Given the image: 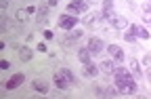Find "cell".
Segmentation results:
<instances>
[{"label":"cell","instance_id":"4316f807","mask_svg":"<svg viewBox=\"0 0 151 99\" xmlns=\"http://www.w3.org/2000/svg\"><path fill=\"white\" fill-rule=\"evenodd\" d=\"M143 63H145V66H151V53H147V55L143 57Z\"/></svg>","mask_w":151,"mask_h":99},{"label":"cell","instance_id":"277c9868","mask_svg":"<svg viewBox=\"0 0 151 99\" xmlns=\"http://www.w3.org/2000/svg\"><path fill=\"white\" fill-rule=\"evenodd\" d=\"M105 49H107V44L101 40L99 36H90L88 38V51L92 55H101V51H105Z\"/></svg>","mask_w":151,"mask_h":99},{"label":"cell","instance_id":"4dcf8cb0","mask_svg":"<svg viewBox=\"0 0 151 99\" xmlns=\"http://www.w3.org/2000/svg\"><path fill=\"white\" fill-rule=\"evenodd\" d=\"M86 2H92V0H86Z\"/></svg>","mask_w":151,"mask_h":99},{"label":"cell","instance_id":"83f0119b","mask_svg":"<svg viewBox=\"0 0 151 99\" xmlns=\"http://www.w3.org/2000/svg\"><path fill=\"white\" fill-rule=\"evenodd\" d=\"M46 4H48L50 9H55L57 4H59V0H46Z\"/></svg>","mask_w":151,"mask_h":99},{"label":"cell","instance_id":"cb8c5ba5","mask_svg":"<svg viewBox=\"0 0 151 99\" xmlns=\"http://www.w3.org/2000/svg\"><path fill=\"white\" fill-rule=\"evenodd\" d=\"M44 40H52V38H55V34H52V30H44Z\"/></svg>","mask_w":151,"mask_h":99},{"label":"cell","instance_id":"8992f818","mask_svg":"<svg viewBox=\"0 0 151 99\" xmlns=\"http://www.w3.org/2000/svg\"><path fill=\"white\" fill-rule=\"evenodd\" d=\"M101 21H103V15L101 13H88L86 19H84V25L90 28V30H97L101 25Z\"/></svg>","mask_w":151,"mask_h":99},{"label":"cell","instance_id":"3957f363","mask_svg":"<svg viewBox=\"0 0 151 99\" xmlns=\"http://www.w3.org/2000/svg\"><path fill=\"white\" fill-rule=\"evenodd\" d=\"M76 23H78V19H76L71 13H67V11L59 17V28H61V30H65V32L73 30V28H76Z\"/></svg>","mask_w":151,"mask_h":99},{"label":"cell","instance_id":"4fadbf2b","mask_svg":"<svg viewBox=\"0 0 151 99\" xmlns=\"http://www.w3.org/2000/svg\"><path fill=\"white\" fill-rule=\"evenodd\" d=\"M84 36V32L82 30H69L67 32V36H65V40H63V44H71V42H76V40H80V38Z\"/></svg>","mask_w":151,"mask_h":99},{"label":"cell","instance_id":"9c48e42d","mask_svg":"<svg viewBox=\"0 0 151 99\" xmlns=\"http://www.w3.org/2000/svg\"><path fill=\"white\" fill-rule=\"evenodd\" d=\"M109 23H111V28H116V30H124V28H128L126 17H124V15H118V13L109 19Z\"/></svg>","mask_w":151,"mask_h":99},{"label":"cell","instance_id":"5bb4252c","mask_svg":"<svg viewBox=\"0 0 151 99\" xmlns=\"http://www.w3.org/2000/svg\"><path fill=\"white\" fill-rule=\"evenodd\" d=\"M32 89L36 91V93H40V95H46L50 89H48V84L44 82V80H32Z\"/></svg>","mask_w":151,"mask_h":99},{"label":"cell","instance_id":"2e32d148","mask_svg":"<svg viewBox=\"0 0 151 99\" xmlns=\"http://www.w3.org/2000/svg\"><path fill=\"white\" fill-rule=\"evenodd\" d=\"M90 57H92V53L88 51V47L78 51V59H80V63H82V66H84V63H90Z\"/></svg>","mask_w":151,"mask_h":99},{"label":"cell","instance_id":"d4e9b609","mask_svg":"<svg viewBox=\"0 0 151 99\" xmlns=\"http://www.w3.org/2000/svg\"><path fill=\"white\" fill-rule=\"evenodd\" d=\"M25 11H27L29 15H36V13H38V7H34V4H29V7H25Z\"/></svg>","mask_w":151,"mask_h":99},{"label":"cell","instance_id":"ffe728a7","mask_svg":"<svg viewBox=\"0 0 151 99\" xmlns=\"http://www.w3.org/2000/svg\"><path fill=\"white\" fill-rule=\"evenodd\" d=\"M141 19H143L145 25H151V4H145L143 7V17Z\"/></svg>","mask_w":151,"mask_h":99},{"label":"cell","instance_id":"f1b7e54d","mask_svg":"<svg viewBox=\"0 0 151 99\" xmlns=\"http://www.w3.org/2000/svg\"><path fill=\"white\" fill-rule=\"evenodd\" d=\"M9 66H11V63L6 61V59H2V61H0V68H2V70H9Z\"/></svg>","mask_w":151,"mask_h":99},{"label":"cell","instance_id":"7a4b0ae2","mask_svg":"<svg viewBox=\"0 0 151 99\" xmlns=\"http://www.w3.org/2000/svg\"><path fill=\"white\" fill-rule=\"evenodd\" d=\"M67 13L84 15V13H88V2H84V0H71V2H67Z\"/></svg>","mask_w":151,"mask_h":99},{"label":"cell","instance_id":"603a6c76","mask_svg":"<svg viewBox=\"0 0 151 99\" xmlns=\"http://www.w3.org/2000/svg\"><path fill=\"white\" fill-rule=\"evenodd\" d=\"M139 38H143V40H149V38H151L149 30H145V28H139Z\"/></svg>","mask_w":151,"mask_h":99},{"label":"cell","instance_id":"e0dca14e","mask_svg":"<svg viewBox=\"0 0 151 99\" xmlns=\"http://www.w3.org/2000/svg\"><path fill=\"white\" fill-rule=\"evenodd\" d=\"M99 68H101V72H103V74H107V76L116 72V66H113V61H109V59L101 61V66H99Z\"/></svg>","mask_w":151,"mask_h":99},{"label":"cell","instance_id":"44dd1931","mask_svg":"<svg viewBox=\"0 0 151 99\" xmlns=\"http://www.w3.org/2000/svg\"><path fill=\"white\" fill-rule=\"evenodd\" d=\"M59 72H61V74H63V76L67 78V80H69V84H71V87H73L76 82H78V80H76V76H73V72H71L69 68H61Z\"/></svg>","mask_w":151,"mask_h":99},{"label":"cell","instance_id":"52a82bcc","mask_svg":"<svg viewBox=\"0 0 151 99\" xmlns=\"http://www.w3.org/2000/svg\"><path fill=\"white\" fill-rule=\"evenodd\" d=\"M52 82H55V87L59 89V91H67V89L71 87V84H69V80H67V78H65L59 70H57V72L52 74Z\"/></svg>","mask_w":151,"mask_h":99},{"label":"cell","instance_id":"30bf717a","mask_svg":"<svg viewBox=\"0 0 151 99\" xmlns=\"http://www.w3.org/2000/svg\"><path fill=\"white\" fill-rule=\"evenodd\" d=\"M137 38H139V25H128V30H126V34H124V40L130 42V44H134Z\"/></svg>","mask_w":151,"mask_h":99},{"label":"cell","instance_id":"d6986e66","mask_svg":"<svg viewBox=\"0 0 151 99\" xmlns=\"http://www.w3.org/2000/svg\"><path fill=\"white\" fill-rule=\"evenodd\" d=\"M48 9H50V7H48L46 2H44V7H42V9H38V19H36L38 23H44V21H46V17H48Z\"/></svg>","mask_w":151,"mask_h":99},{"label":"cell","instance_id":"484cf974","mask_svg":"<svg viewBox=\"0 0 151 99\" xmlns=\"http://www.w3.org/2000/svg\"><path fill=\"white\" fill-rule=\"evenodd\" d=\"M36 49H38V51H40V53H46V51H48L44 42H38V47H36Z\"/></svg>","mask_w":151,"mask_h":99},{"label":"cell","instance_id":"5b68a950","mask_svg":"<svg viewBox=\"0 0 151 99\" xmlns=\"http://www.w3.org/2000/svg\"><path fill=\"white\" fill-rule=\"evenodd\" d=\"M23 80H25V74H21V72H19V74H13L9 80H6L4 89H6V91H15V89H19V87L23 84Z\"/></svg>","mask_w":151,"mask_h":99},{"label":"cell","instance_id":"8fae6325","mask_svg":"<svg viewBox=\"0 0 151 99\" xmlns=\"http://www.w3.org/2000/svg\"><path fill=\"white\" fill-rule=\"evenodd\" d=\"M99 72H101V68H99V66H94L92 61H90V63H84V70H82V74H84L86 78H97Z\"/></svg>","mask_w":151,"mask_h":99},{"label":"cell","instance_id":"ba28073f","mask_svg":"<svg viewBox=\"0 0 151 99\" xmlns=\"http://www.w3.org/2000/svg\"><path fill=\"white\" fill-rule=\"evenodd\" d=\"M116 61H124L126 59V53H124V49L122 47H118V44H107V49H105Z\"/></svg>","mask_w":151,"mask_h":99},{"label":"cell","instance_id":"7402d4cb","mask_svg":"<svg viewBox=\"0 0 151 99\" xmlns=\"http://www.w3.org/2000/svg\"><path fill=\"white\" fill-rule=\"evenodd\" d=\"M27 15H29V13H27L25 9H19V11L15 13V19H17V23H23V21H25V17H27Z\"/></svg>","mask_w":151,"mask_h":99},{"label":"cell","instance_id":"6da1fadb","mask_svg":"<svg viewBox=\"0 0 151 99\" xmlns=\"http://www.w3.org/2000/svg\"><path fill=\"white\" fill-rule=\"evenodd\" d=\"M113 76H116V89H118V93H122V95H137L139 84H137V78L132 76V72L128 68L118 66L116 72H113Z\"/></svg>","mask_w":151,"mask_h":99},{"label":"cell","instance_id":"ac0fdd59","mask_svg":"<svg viewBox=\"0 0 151 99\" xmlns=\"http://www.w3.org/2000/svg\"><path fill=\"white\" fill-rule=\"evenodd\" d=\"M32 57H34V53L27 49V47H19V59H21V61H32Z\"/></svg>","mask_w":151,"mask_h":99},{"label":"cell","instance_id":"f546056e","mask_svg":"<svg viewBox=\"0 0 151 99\" xmlns=\"http://www.w3.org/2000/svg\"><path fill=\"white\" fill-rule=\"evenodd\" d=\"M147 78L151 80V68H149V66H147Z\"/></svg>","mask_w":151,"mask_h":99},{"label":"cell","instance_id":"9a60e30c","mask_svg":"<svg viewBox=\"0 0 151 99\" xmlns=\"http://www.w3.org/2000/svg\"><path fill=\"white\" fill-rule=\"evenodd\" d=\"M130 72H132L134 78H143V70H141V63L137 59H130Z\"/></svg>","mask_w":151,"mask_h":99},{"label":"cell","instance_id":"1f68e13d","mask_svg":"<svg viewBox=\"0 0 151 99\" xmlns=\"http://www.w3.org/2000/svg\"><path fill=\"white\" fill-rule=\"evenodd\" d=\"M147 2H149V4H151V0H147Z\"/></svg>","mask_w":151,"mask_h":99},{"label":"cell","instance_id":"7c38bea8","mask_svg":"<svg viewBox=\"0 0 151 99\" xmlns=\"http://www.w3.org/2000/svg\"><path fill=\"white\" fill-rule=\"evenodd\" d=\"M101 15H103V19H107V21H109V19H111L113 15H116V13H113V0H103Z\"/></svg>","mask_w":151,"mask_h":99}]
</instances>
